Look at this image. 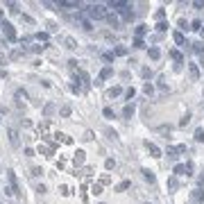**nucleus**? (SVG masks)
Here are the masks:
<instances>
[{
    "label": "nucleus",
    "mask_w": 204,
    "mask_h": 204,
    "mask_svg": "<svg viewBox=\"0 0 204 204\" xmlns=\"http://www.w3.org/2000/svg\"><path fill=\"white\" fill-rule=\"evenodd\" d=\"M145 34V25H139V27H136V39H141Z\"/></svg>",
    "instance_id": "nucleus-14"
},
{
    "label": "nucleus",
    "mask_w": 204,
    "mask_h": 204,
    "mask_svg": "<svg viewBox=\"0 0 204 204\" xmlns=\"http://www.w3.org/2000/svg\"><path fill=\"white\" fill-rule=\"evenodd\" d=\"M175 172H177V175H186L188 170H186V166H181V163H177V166H175Z\"/></svg>",
    "instance_id": "nucleus-10"
},
{
    "label": "nucleus",
    "mask_w": 204,
    "mask_h": 204,
    "mask_svg": "<svg viewBox=\"0 0 204 204\" xmlns=\"http://www.w3.org/2000/svg\"><path fill=\"white\" fill-rule=\"evenodd\" d=\"M120 93H123V89H120V86H113V89L109 91V95H111V98H118Z\"/></svg>",
    "instance_id": "nucleus-9"
},
{
    "label": "nucleus",
    "mask_w": 204,
    "mask_h": 204,
    "mask_svg": "<svg viewBox=\"0 0 204 204\" xmlns=\"http://www.w3.org/2000/svg\"><path fill=\"white\" fill-rule=\"evenodd\" d=\"M104 116H107V118H113V109H109V107H107V109H104Z\"/></svg>",
    "instance_id": "nucleus-19"
},
{
    "label": "nucleus",
    "mask_w": 204,
    "mask_h": 204,
    "mask_svg": "<svg viewBox=\"0 0 204 204\" xmlns=\"http://www.w3.org/2000/svg\"><path fill=\"white\" fill-rule=\"evenodd\" d=\"M175 41L181 45V43H184V34H181V32H175Z\"/></svg>",
    "instance_id": "nucleus-15"
},
{
    "label": "nucleus",
    "mask_w": 204,
    "mask_h": 204,
    "mask_svg": "<svg viewBox=\"0 0 204 204\" xmlns=\"http://www.w3.org/2000/svg\"><path fill=\"white\" fill-rule=\"evenodd\" d=\"M143 177L148 179V181H154V172L152 170H143Z\"/></svg>",
    "instance_id": "nucleus-12"
},
{
    "label": "nucleus",
    "mask_w": 204,
    "mask_h": 204,
    "mask_svg": "<svg viewBox=\"0 0 204 204\" xmlns=\"http://www.w3.org/2000/svg\"><path fill=\"white\" fill-rule=\"evenodd\" d=\"M123 113H125V116H132V113H134V104H132V107L127 104V107H125V111H123Z\"/></svg>",
    "instance_id": "nucleus-17"
},
{
    "label": "nucleus",
    "mask_w": 204,
    "mask_h": 204,
    "mask_svg": "<svg viewBox=\"0 0 204 204\" xmlns=\"http://www.w3.org/2000/svg\"><path fill=\"white\" fill-rule=\"evenodd\" d=\"M104 21L109 23L111 27H118V25H120V18L116 16V14H107V18H104Z\"/></svg>",
    "instance_id": "nucleus-5"
},
{
    "label": "nucleus",
    "mask_w": 204,
    "mask_h": 204,
    "mask_svg": "<svg viewBox=\"0 0 204 204\" xmlns=\"http://www.w3.org/2000/svg\"><path fill=\"white\" fill-rule=\"evenodd\" d=\"M191 77H193V80H197V68L195 66H191Z\"/></svg>",
    "instance_id": "nucleus-18"
},
{
    "label": "nucleus",
    "mask_w": 204,
    "mask_h": 204,
    "mask_svg": "<svg viewBox=\"0 0 204 204\" xmlns=\"http://www.w3.org/2000/svg\"><path fill=\"white\" fill-rule=\"evenodd\" d=\"M109 7L116 9V12H123V9H127V7H129V3H118V0H111Z\"/></svg>",
    "instance_id": "nucleus-3"
},
{
    "label": "nucleus",
    "mask_w": 204,
    "mask_h": 204,
    "mask_svg": "<svg viewBox=\"0 0 204 204\" xmlns=\"http://www.w3.org/2000/svg\"><path fill=\"white\" fill-rule=\"evenodd\" d=\"M159 48H150V57H152V59H159Z\"/></svg>",
    "instance_id": "nucleus-13"
},
{
    "label": "nucleus",
    "mask_w": 204,
    "mask_h": 204,
    "mask_svg": "<svg viewBox=\"0 0 204 204\" xmlns=\"http://www.w3.org/2000/svg\"><path fill=\"white\" fill-rule=\"evenodd\" d=\"M145 148L150 150V154H152V157H157V159L161 157V150H159V148H157L154 143H150V141H148V143H145Z\"/></svg>",
    "instance_id": "nucleus-4"
},
{
    "label": "nucleus",
    "mask_w": 204,
    "mask_h": 204,
    "mask_svg": "<svg viewBox=\"0 0 204 204\" xmlns=\"http://www.w3.org/2000/svg\"><path fill=\"white\" fill-rule=\"evenodd\" d=\"M120 16L125 18V21H132V18H134V12H132V7H127V9H123V12H120Z\"/></svg>",
    "instance_id": "nucleus-7"
},
{
    "label": "nucleus",
    "mask_w": 204,
    "mask_h": 204,
    "mask_svg": "<svg viewBox=\"0 0 204 204\" xmlns=\"http://www.w3.org/2000/svg\"><path fill=\"white\" fill-rule=\"evenodd\" d=\"M116 55H127V50H125L123 45H118V48H116Z\"/></svg>",
    "instance_id": "nucleus-21"
},
{
    "label": "nucleus",
    "mask_w": 204,
    "mask_h": 204,
    "mask_svg": "<svg viewBox=\"0 0 204 204\" xmlns=\"http://www.w3.org/2000/svg\"><path fill=\"white\" fill-rule=\"evenodd\" d=\"M86 14H89V16L93 18V21H100V18H107V12H104V7H102V5H91Z\"/></svg>",
    "instance_id": "nucleus-1"
},
{
    "label": "nucleus",
    "mask_w": 204,
    "mask_h": 204,
    "mask_svg": "<svg viewBox=\"0 0 204 204\" xmlns=\"http://www.w3.org/2000/svg\"><path fill=\"white\" fill-rule=\"evenodd\" d=\"M195 139H197L200 143L204 141V129H197V132H195Z\"/></svg>",
    "instance_id": "nucleus-16"
},
{
    "label": "nucleus",
    "mask_w": 204,
    "mask_h": 204,
    "mask_svg": "<svg viewBox=\"0 0 204 204\" xmlns=\"http://www.w3.org/2000/svg\"><path fill=\"white\" fill-rule=\"evenodd\" d=\"M77 21H80V25L84 27V30H86V32H91V30H93V23L89 21V18H84L82 14H80V16H77Z\"/></svg>",
    "instance_id": "nucleus-2"
},
{
    "label": "nucleus",
    "mask_w": 204,
    "mask_h": 204,
    "mask_svg": "<svg viewBox=\"0 0 204 204\" xmlns=\"http://www.w3.org/2000/svg\"><path fill=\"white\" fill-rule=\"evenodd\" d=\"M127 186H129V181H120V184H118V191H125Z\"/></svg>",
    "instance_id": "nucleus-22"
},
{
    "label": "nucleus",
    "mask_w": 204,
    "mask_h": 204,
    "mask_svg": "<svg viewBox=\"0 0 204 204\" xmlns=\"http://www.w3.org/2000/svg\"><path fill=\"white\" fill-rule=\"evenodd\" d=\"M157 30H159V32H166V30H168V25H166V23H159V25H157Z\"/></svg>",
    "instance_id": "nucleus-20"
},
{
    "label": "nucleus",
    "mask_w": 204,
    "mask_h": 204,
    "mask_svg": "<svg viewBox=\"0 0 204 204\" xmlns=\"http://www.w3.org/2000/svg\"><path fill=\"white\" fill-rule=\"evenodd\" d=\"M125 95H127V98L132 100V98H134V89H127V91H125Z\"/></svg>",
    "instance_id": "nucleus-24"
},
{
    "label": "nucleus",
    "mask_w": 204,
    "mask_h": 204,
    "mask_svg": "<svg viewBox=\"0 0 204 204\" xmlns=\"http://www.w3.org/2000/svg\"><path fill=\"white\" fill-rule=\"evenodd\" d=\"M191 197L195 200V202H202V200H204V193H202V191H193V195H191Z\"/></svg>",
    "instance_id": "nucleus-8"
},
{
    "label": "nucleus",
    "mask_w": 204,
    "mask_h": 204,
    "mask_svg": "<svg viewBox=\"0 0 204 204\" xmlns=\"http://www.w3.org/2000/svg\"><path fill=\"white\" fill-rule=\"evenodd\" d=\"M3 27H5V34H7V39H9V41H16V34H14V27H12V25H9V23H5Z\"/></svg>",
    "instance_id": "nucleus-6"
},
{
    "label": "nucleus",
    "mask_w": 204,
    "mask_h": 204,
    "mask_svg": "<svg viewBox=\"0 0 204 204\" xmlns=\"http://www.w3.org/2000/svg\"><path fill=\"white\" fill-rule=\"evenodd\" d=\"M71 113V107H61V116H68Z\"/></svg>",
    "instance_id": "nucleus-23"
},
{
    "label": "nucleus",
    "mask_w": 204,
    "mask_h": 204,
    "mask_svg": "<svg viewBox=\"0 0 204 204\" xmlns=\"http://www.w3.org/2000/svg\"><path fill=\"white\" fill-rule=\"evenodd\" d=\"M57 7H61V9H71V7H77V3H57Z\"/></svg>",
    "instance_id": "nucleus-11"
}]
</instances>
